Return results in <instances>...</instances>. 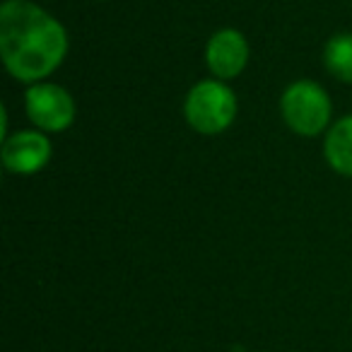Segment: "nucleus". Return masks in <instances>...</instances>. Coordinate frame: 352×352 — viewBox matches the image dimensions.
I'll use <instances>...</instances> for the list:
<instances>
[{"mask_svg":"<svg viewBox=\"0 0 352 352\" xmlns=\"http://www.w3.org/2000/svg\"><path fill=\"white\" fill-rule=\"evenodd\" d=\"M0 54L12 78L41 82L68 54V34L30 0H6L0 8Z\"/></svg>","mask_w":352,"mask_h":352,"instance_id":"f257e3e1","label":"nucleus"},{"mask_svg":"<svg viewBox=\"0 0 352 352\" xmlns=\"http://www.w3.org/2000/svg\"><path fill=\"white\" fill-rule=\"evenodd\" d=\"M184 116L193 131L203 135H217L227 131L236 116V97L225 82L203 80L188 92Z\"/></svg>","mask_w":352,"mask_h":352,"instance_id":"f03ea898","label":"nucleus"},{"mask_svg":"<svg viewBox=\"0 0 352 352\" xmlns=\"http://www.w3.org/2000/svg\"><path fill=\"white\" fill-rule=\"evenodd\" d=\"M280 111L297 135H318L331 121V99L321 85L311 80H299L289 85L280 102Z\"/></svg>","mask_w":352,"mask_h":352,"instance_id":"7ed1b4c3","label":"nucleus"},{"mask_svg":"<svg viewBox=\"0 0 352 352\" xmlns=\"http://www.w3.org/2000/svg\"><path fill=\"white\" fill-rule=\"evenodd\" d=\"M25 107L32 123L41 131L60 133L73 126L75 121V102L60 85L54 82H36L27 89Z\"/></svg>","mask_w":352,"mask_h":352,"instance_id":"20e7f679","label":"nucleus"},{"mask_svg":"<svg viewBox=\"0 0 352 352\" xmlns=\"http://www.w3.org/2000/svg\"><path fill=\"white\" fill-rule=\"evenodd\" d=\"M3 164L12 174L30 176L41 171L51 160V142L39 131H20L3 140Z\"/></svg>","mask_w":352,"mask_h":352,"instance_id":"39448f33","label":"nucleus"},{"mask_svg":"<svg viewBox=\"0 0 352 352\" xmlns=\"http://www.w3.org/2000/svg\"><path fill=\"white\" fill-rule=\"evenodd\" d=\"M206 60L212 75L220 80H234L249 63V41L236 30H220L208 41Z\"/></svg>","mask_w":352,"mask_h":352,"instance_id":"423d86ee","label":"nucleus"},{"mask_svg":"<svg viewBox=\"0 0 352 352\" xmlns=\"http://www.w3.org/2000/svg\"><path fill=\"white\" fill-rule=\"evenodd\" d=\"M326 160L338 174L352 176V116H345L328 131L326 135Z\"/></svg>","mask_w":352,"mask_h":352,"instance_id":"0eeeda50","label":"nucleus"},{"mask_svg":"<svg viewBox=\"0 0 352 352\" xmlns=\"http://www.w3.org/2000/svg\"><path fill=\"white\" fill-rule=\"evenodd\" d=\"M323 63L333 78L352 85V34H336L326 44Z\"/></svg>","mask_w":352,"mask_h":352,"instance_id":"6e6552de","label":"nucleus"}]
</instances>
